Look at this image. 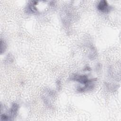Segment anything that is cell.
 Wrapping results in <instances>:
<instances>
[{"mask_svg": "<svg viewBox=\"0 0 121 121\" xmlns=\"http://www.w3.org/2000/svg\"><path fill=\"white\" fill-rule=\"evenodd\" d=\"M97 8L99 10L102 12H106L108 11L109 7L106 1L102 0L100 1L98 4Z\"/></svg>", "mask_w": 121, "mask_h": 121, "instance_id": "obj_1", "label": "cell"}]
</instances>
